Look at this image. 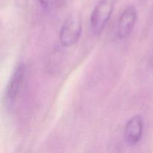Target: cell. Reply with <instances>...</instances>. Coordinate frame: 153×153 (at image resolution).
Wrapping results in <instances>:
<instances>
[{"instance_id": "obj_1", "label": "cell", "mask_w": 153, "mask_h": 153, "mask_svg": "<svg viewBox=\"0 0 153 153\" xmlns=\"http://www.w3.org/2000/svg\"><path fill=\"white\" fill-rule=\"evenodd\" d=\"M114 7V0H100L93 10L90 19L91 32L99 35L108 22Z\"/></svg>"}, {"instance_id": "obj_2", "label": "cell", "mask_w": 153, "mask_h": 153, "mask_svg": "<svg viewBox=\"0 0 153 153\" xmlns=\"http://www.w3.org/2000/svg\"><path fill=\"white\" fill-rule=\"evenodd\" d=\"M82 31V19L79 16H70L62 25L60 31L59 40L66 47L73 46L80 38Z\"/></svg>"}, {"instance_id": "obj_3", "label": "cell", "mask_w": 153, "mask_h": 153, "mask_svg": "<svg viewBox=\"0 0 153 153\" xmlns=\"http://www.w3.org/2000/svg\"><path fill=\"white\" fill-rule=\"evenodd\" d=\"M27 79V67L25 64H19L10 77L6 90V99L13 102L19 97L23 90Z\"/></svg>"}, {"instance_id": "obj_4", "label": "cell", "mask_w": 153, "mask_h": 153, "mask_svg": "<svg viewBox=\"0 0 153 153\" xmlns=\"http://www.w3.org/2000/svg\"><path fill=\"white\" fill-rule=\"evenodd\" d=\"M143 120L140 115H135L127 121L124 128V138L127 144L135 146L143 136Z\"/></svg>"}, {"instance_id": "obj_5", "label": "cell", "mask_w": 153, "mask_h": 153, "mask_svg": "<svg viewBox=\"0 0 153 153\" xmlns=\"http://www.w3.org/2000/svg\"><path fill=\"white\" fill-rule=\"evenodd\" d=\"M137 20V10L134 6H128L121 13L117 23V36L126 38L131 33Z\"/></svg>"}, {"instance_id": "obj_6", "label": "cell", "mask_w": 153, "mask_h": 153, "mask_svg": "<svg viewBox=\"0 0 153 153\" xmlns=\"http://www.w3.org/2000/svg\"><path fill=\"white\" fill-rule=\"evenodd\" d=\"M58 0H39L40 4H41L43 7H46V8H49V7H52L55 4H56L58 2Z\"/></svg>"}]
</instances>
